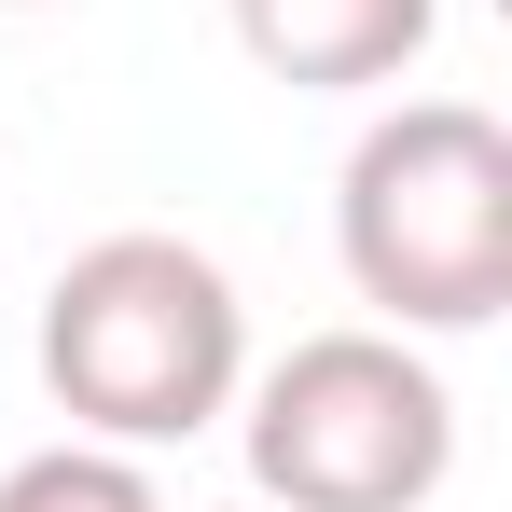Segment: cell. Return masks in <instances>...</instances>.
Masks as SVG:
<instances>
[{
	"label": "cell",
	"instance_id": "277c9868",
	"mask_svg": "<svg viewBox=\"0 0 512 512\" xmlns=\"http://www.w3.org/2000/svg\"><path fill=\"white\" fill-rule=\"evenodd\" d=\"M236 14V56L291 97H360V84H402L443 28V0H222Z\"/></svg>",
	"mask_w": 512,
	"mask_h": 512
},
{
	"label": "cell",
	"instance_id": "5b68a950",
	"mask_svg": "<svg viewBox=\"0 0 512 512\" xmlns=\"http://www.w3.org/2000/svg\"><path fill=\"white\" fill-rule=\"evenodd\" d=\"M0 512H167V485H153V457L70 429V443H42V457L0 471Z\"/></svg>",
	"mask_w": 512,
	"mask_h": 512
},
{
	"label": "cell",
	"instance_id": "3957f363",
	"mask_svg": "<svg viewBox=\"0 0 512 512\" xmlns=\"http://www.w3.org/2000/svg\"><path fill=\"white\" fill-rule=\"evenodd\" d=\"M236 443L263 512H429L457 485V388L416 333L346 319L236 374Z\"/></svg>",
	"mask_w": 512,
	"mask_h": 512
},
{
	"label": "cell",
	"instance_id": "8992f818",
	"mask_svg": "<svg viewBox=\"0 0 512 512\" xmlns=\"http://www.w3.org/2000/svg\"><path fill=\"white\" fill-rule=\"evenodd\" d=\"M0 14H42V0H0Z\"/></svg>",
	"mask_w": 512,
	"mask_h": 512
},
{
	"label": "cell",
	"instance_id": "7a4b0ae2",
	"mask_svg": "<svg viewBox=\"0 0 512 512\" xmlns=\"http://www.w3.org/2000/svg\"><path fill=\"white\" fill-rule=\"evenodd\" d=\"M346 291L388 333H485L512 305V125L485 97H402L333 180Z\"/></svg>",
	"mask_w": 512,
	"mask_h": 512
},
{
	"label": "cell",
	"instance_id": "6da1fadb",
	"mask_svg": "<svg viewBox=\"0 0 512 512\" xmlns=\"http://www.w3.org/2000/svg\"><path fill=\"white\" fill-rule=\"evenodd\" d=\"M236 374H250V305L236 277L194 250V236H97V250L56 263L42 291V388L84 443H194L208 416H236Z\"/></svg>",
	"mask_w": 512,
	"mask_h": 512
},
{
	"label": "cell",
	"instance_id": "52a82bcc",
	"mask_svg": "<svg viewBox=\"0 0 512 512\" xmlns=\"http://www.w3.org/2000/svg\"><path fill=\"white\" fill-rule=\"evenodd\" d=\"M222 512H263V499H222Z\"/></svg>",
	"mask_w": 512,
	"mask_h": 512
}]
</instances>
